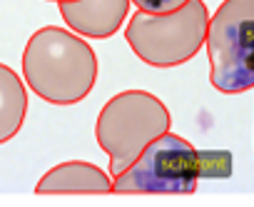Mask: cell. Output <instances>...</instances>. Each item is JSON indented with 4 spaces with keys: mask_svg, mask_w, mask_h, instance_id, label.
<instances>
[{
    "mask_svg": "<svg viewBox=\"0 0 254 207\" xmlns=\"http://www.w3.org/2000/svg\"><path fill=\"white\" fill-rule=\"evenodd\" d=\"M28 118V90L23 77L0 63V145L13 140Z\"/></svg>",
    "mask_w": 254,
    "mask_h": 207,
    "instance_id": "ba28073f",
    "label": "cell"
},
{
    "mask_svg": "<svg viewBox=\"0 0 254 207\" xmlns=\"http://www.w3.org/2000/svg\"><path fill=\"white\" fill-rule=\"evenodd\" d=\"M25 85L50 105H77L97 82V55L92 45L65 28L35 30L23 50Z\"/></svg>",
    "mask_w": 254,
    "mask_h": 207,
    "instance_id": "6da1fadb",
    "label": "cell"
},
{
    "mask_svg": "<svg viewBox=\"0 0 254 207\" xmlns=\"http://www.w3.org/2000/svg\"><path fill=\"white\" fill-rule=\"evenodd\" d=\"M130 3H132L135 8H140L142 13H155V15H160V13H170V10L185 5L187 0H130Z\"/></svg>",
    "mask_w": 254,
    "mask_h": 207,
    "instance_id": "30bf717a",
    "label": "cell"
},
{
    "mask_svg": "<svg viewBox=\"0 0 254 207\" xmlns=\"http://www.w3.org/2000/svg\"><path fill=\"white\" fill-rule=\"evenodd\" d=\"M199 182V150L175 135L162 133L125 172L112 177L120 195H192Z\"/></svg>",
    "mask_w": 254,
    "mask_h": 207,
    "instance_id": "5b68a950",
    "label": "cell"
},
{
    "mask_svg": "<svg viewBox=\"0 0 254 207\" xmlns=\"http://www.w3.org/2000/svg\"><path fill=\"white\" fill-rule=\"evenodd\" d=\"M58 8L72 33L92 40H105L125 25L132 3L130 0H63Z\"/></svg>",
    "mask_w": 254,
    "mask_h": 207,
    "instance_id": "8992f818",
    "label": "cell"
},
{
    "mask_svg": "<svg viewBox=\"0 0 254 207\" xmlns=\"http://www.w3.org/2000/svg\"><path fill=\"white\" fill-rule=\"evenodd\" d=\"M232 175V155L227 150H199V180H224Z\"/></svg>",
    "mask_w": 254,
    "mask_h": 207,
    "instance_id": "9c48e42d",
    "label": "cell"
},
{
    "mask_svg": "<svg viewBox=\"0 0 254 207\" xmlns=\"http://www.w3.org/2000/svg\"><path fill=\"white\" fill-rule=\"evenodd\" d=\"M172 128L167 105L147 90H125L105 102L95 123V140L110 157V175L130 167L140 152Z\"/></svg>",
    "mask_w": 254,
    "mask_h": 207,
    "instance_id": "7a4b0ae2",
    "label": "cell"
},
{
    "mask_svg": "<svg viewBox=\"0 0 254 207\" xmlns=\"http://www.w3.org/2000/svg\"><path fill=\"white\" fill-rule=\"evenodd\" d=\"M35 192L38 195H70V192L105 195L112 192V177L92 162L67 160L55 165L50 172H45L38 180Z\"/></svg>",
    "mask_w": 254,
    "mask_h": 207,
    "instance_id": "52a82bcc",
    "label": "cell"
},
{
    "mask_svg": "<svg viewBox=\"0 0 254 207\" xmlns=\"http://www.w3.org/2000/svg\"><path fill=\"white\" fill-rule=\"evenodd\" d=\"M209 82L224 95L254 87V0H222L209 15L204 45Z\"/></svg>",
    "mask_w": 254,
    "mask_h": 207,
    "instance_id": "277c9868",
    "label": "cell"
},
{
    "mask_svg": "<svg viewBox=\"0 0 254 207\" xmlns=\"http://www.w3.org/2000/svg\"><path fill=\"white\" fill-rule=\"evenodd\" d=\"M209 8L204 0H187L170 13L137 10L125 28V40L150 68H177L190 63L204 45Z\"/></svg>",
    "mask_w": 254,
    "mask_h": 207,
    "instance_id": "3957f363",
    "label": "cell"
},
{
    "mask_svg": "<svg viewBox=\"0 0 254 207\" xmlns=\"http://www.w3.org/2000/svg\"><path fill=\"white\" fill-rule=\"evenodd\" d=\"M48 3H63V0H48Z\"/></svg>",
    "mask_w": 254,
    "mask_h": 207,
    "instance_id": "8fae6325",
    "label": "cell"
}]
</instances>
